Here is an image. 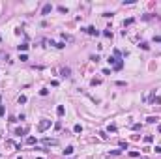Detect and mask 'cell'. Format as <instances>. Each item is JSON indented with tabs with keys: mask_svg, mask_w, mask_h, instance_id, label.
<instances>
[{
	"mask_svg": "<svg viewBox=\"0 0 161 159\" xmlns=\"http://www.w3.org/2000/svg\"><path fill=\"white\" fill-rule=\"evenodd\" d=\"M64 112H66L64 105H58V107H56V114H58V116H64Z\"/></svg>",
	"mask_w": 161,
	"mask_h": 159,
	"instance_id": "obj_6",
	"label": "cell"
},
{
	"mask_svg": "<svg viewBox=\"0 0 161 159\" xmlns=\"http://www.w3.org/2000/svg\"><path fill=\"white\" fill-rule=\"evenodd\" d=\"M152 140H154V137H152V135H146V137H144V142H148V144H150Z\"/></svg>",
	"mask_w": 161,
	"mask_h": 159,
	"instance_id": "obj_15",
	"label": "cell"
},
{
	"mask_svg": "<svg viewBox=\"0 0 161 159\" xmlns=\"http://www.w3.org/2000/svg\"><path fill=\"white\" fill-rule=\"evenodd\" d=\"M73 154V146H68L66 150H64V155H71Z\"/></svg>",
	"mask_w": 161,
	"mask_h": 159,
	"instance_id": "obj_9",
	"label": "cell"
},
{
	"mask_svg": "<svg viewBox=\"0 0 161 159\" xmlns=\"http://www.w3.org/2000/svg\"><path fill=\"white\" fill-rule=\"evenodd\" d=\"M109 64H110V66H114V64H116V62H118V60H116V58H112V56H109V60H107Z\"/></svg>",
	"mask_w": 161,
	"mask_h": 159,
	"instance_id": "obj_16",
	"label": "cell"
},
{
	"mask_svg": "<svg viewBox=\"0 0 161 159\" xmlns=\"http://www.w3.org/2000/svg\"><path fill=\"white\" fill-rule=\"evenodd\" d=\"M4 114H6V109H4V107L0 105V116H4Z\"/></svg>",
	"mask_w": 161,
	"mask_h": 159,
	"instance_id": "obj_27",
	"label": "cell"
},
{
	"mask_svg": "<svg viewBox=\"0 0 161 159\" xmlns=\"http://www.w3.org/2000/svg\"><path fill=\"white\" fill-rule=\"evenodd\" d=\"M47 94H49L47 88H41V90H39V96H47Z\"/></svg>",
	"mask_w": 161,
	"mask_h": 159,
	"instance_id": "obj_20",
	"label": "cell"
},
{
	"mask_svg": "<svg viewBox=\"0 0 161 159\" xmlns=\"http://www.w3.org/2000/svg\"><path fill=\"white\" fill-rule=\"evenodd\" d=\"M120 56H122V53H120V51H118V49H114V58H116V60H118V58H120Z\"/></svg>",
	"mask_w": 161,
	"mask_h": 159,
	"instance_id": "obj_21",
	"label": "cell"
},
{
	"mask_svg": "<svg viewBox=\"0 0 161 159\" xmlns=\"http://www.w3.org/2000/svg\"><path fill=\"white\" fill-rule=\"evenodd\" d=\"M142 19H144V21H150V19H152V15H150V13H146V15H142Z\"/></svg>",
	"mask_w": 161,
	"mask_h": 159,
	"instance_id": "obj_25",
	"label": "cell"
},
{
	"mask_svg": "<svg viewBox=\"0 0 161 159\" xmlns=\"http://www.w3.org/2000/svg\"><path fill=\"white\" fill-rule=\"evenodd\" d=\"M19 103H26V96H19Z\"/></svg>",
	"mask_w": 161,
	"mask_h": 159,
	"instance_id": "obj_24",
	"label": "cell"
},
{
	"mask_svg": "<svg viewBox=\"0 0 161 159\" xmlns=\"http://www.w3.org/2000/svg\"><path fill=\"white\" fill-rule=\"evenodd\" d=\"M58 11H60V13H68V8H64V6H58Z\"/></svg>",
	"mask_w": 161,
	"mask_h": 159,
	"instance_id": "obj_18",
	"label": "cell"
},
{
	"mask_svg": "<svg viewBox=\"0 0 161 159\" xmlns=\"http://www.w3.org/2000/svg\"><path fill=\"white\" fill-rule=\"evenodd\" d=\"M122 67H124V62H122V60H118V62L114 64V69H116V71H120Z\"/></svg>",
	"mask_w": 161,
	"mask_h": 159,
	"instance_id": "obj_7",
	"label": "cell"
},
{
	"mask_svg": "<svg viewBox=\"0 0 161 159\" xmlns=\"http://www.w3.org/2000/svg\"><path fill=\"white\" fill-rule=\"evenodd\" d=\"M157 131H159V133H161V126H157Z\"/></svg>",
	"mask_w": 161,
	"mask_h": 159,
	"instance_id": "obj_29",
	"label": "cell"
},
{
	"mask_svg": "<svg viewBox=\"0 0 161 159\" xmlns=\"http://www.w3.org/2000/svg\"><path fill=\"white\" fill-rule=\"evenodd\" d=\"M146 122H148V124H156V122H157V118H156V116H148V118H146Z\"/></svg>",
	"mask_w": 161,
	"mask_h": 159,
	"instance_id": "obj_10",
	"label": "cell"
},
{
	"mask_svg": "<svg viewBox=\"0 0 161 159\" xmlns=\"http://www.w3.org/2000/svg\"><path fill=\"white\" fill-rule=\"evenodd\" d=\"M99 82H101V79H92V86H97Z\"/></svg>",
	"mask_w": 161,
	"mask_h": 159,
	"instance_id": "obj_23",
	"label": "cell"
},
{
	"mask_svg": "<svg viewBox=\"0 0 161 159\" xmlns=\"http://www.w3.org/2000/svg\"><path fill=\"white\" fill-rule=\"evenodd\" d=\"M49 127H51V120H41L39 126H38L39 131H45V129H49Z\"/></svg>",
	"mask_w": 161,
	"mask_h": 159,
	"instance_id": "obj_1",
	"label": "cell"
},
{
	"mask_svg": "<svg viewBox=\"0 0 161 159\" xmlns=\"http://www.w3.org/2000/svg\"><path fill=\"white\" fill-rule=\"evenodd\" d=\"M17 49H19V53H26V51H28V43H21V45H17Z\"/></svg>",
	"mask_w": 161,
	"mask_h": 159,
	"instance_id": "obj_5",
	"label": "cell"
},
{
	"mask_svg": "<svg viewBox=\"0 0 161 159\" xmlns=\"http://www.w3.org/2000/svg\"><path fill=\"white\" fill-rule=\"evenodd\" d=\"M103 36H105V38H112V32H110V30H103Z\"/></svg>",
	"mask_w": 161,
	"mask_h": 159,
	"instance_id": "obj_17",
	"label": "cell"
},
{
	"mask_svg": "<svg viewBox=\"0 0 161 159\" xmlns=\"http://www.w3.org/2000/svg\"><path fill=\"white\" fill-rule=\"evenodd\" d=\"M62 38H64L66 41H73V38H71V36H68V34H62Z\"/></svg>",
	"mask_w": 161,
	"mask_h": 159,
	"instance_id": "obj_19",
	"label": "cell"
},
{
	"mask_svg": "<svg viewBox=\"0 0 161 159\" xmlns=\"http://www.w3.org/2000/svg\"><path fill=\"white\" fill-rule=\"evenodd\" d=\"M51 11H53V6H51V4H45L43 9H41V15H49Z\"/></svg>",
	"mask_w": 161,
	"mask_h": 159,
	"instance_id": "obj_3",
	"label": "cell"
},
{
	"mask_svg": "<svg viewBox=\"0 0 161 159\" xmlns=\"http://www.w3.org/2000/svg\"><path fill=\"white\" fill-rule=\"evenodd\" d=\"M73 131H75V133H82V126H80V124H77V126L73 127Z\"/></svg>",
	"mask_w": 161,
	"mask_h": 159,
	"instance_id": "obj_11",
	"label": "cell"
},
{
	"mask_svg": "<svg viewBox=\"0 0 161 159\" xmlns=\"http://www.w3.org/2000/svg\"><path fill=\"white\" fill-rule=\"evenodd\" d=\"M107 131L114 133V131H116V126H112V124H110V126H109V127H107Z\"/></svg>",
	"mask_w": 161,
	"mask_h": 159,
	"instance_id": "obj_22",
	"label": "cell"
},
{
	"mask_svg": "<svg viewBox=\"0 0 161 159\" xmlns=\"http://www.w3.org/2000/svg\"><path fill=\"white\" fill-rule=\"evenodd\" d=\"M26 144H36V137H28V138H26Z\"/></svg>",
	"mask_w": 161,
	"mask_h": 159,
	"instance_id": "obj_12",
	"label": "cell"
},
{
	"mask_svg": "<svg viewBox=\"0 0 161 159\" xmlns=\"http://www.w3.org/2000/svg\"><path fill=\"white\" fill-rule=\"evenodd\" d=\"M129 155H131V157H139V152H135V150H133V152H129Z\"/></svg>",
	"mask_w": 161,
	"mask_h": 159,
	"instance_id": "obj_26",
	"label": "cell"
},
{
	"mask_svg": "<svg viewBox=\"0 0 161 159\" xmlns=\"http://www.w3.org/2000/svg\"><path fill=\"white\" fill-rule=\"evenodd\" d=\"M17 159H23V157H17Z\"/></svg>",
	"mask_w": 161,
	"mask_h": 159,
	"instance_id": "obj_30",
	"label": "cell"
},
{
	"mask_svg": "<svg viewBox=\"0 0 161 159\" xmlns=\"http://www.w3.org/2000/svg\"><path fill=\"white\" fill-rule=\"evenodd\" d=\"M154 105H161V96H156L154 97Z\"/></svg>",
	"mask_w": 161,
	"mask_h": 159,
	"instance_id": "obj_13",
	"label": "cell"
},
{
	"mask_svg": "<svg viewBox=\"0 0 161 159\" xmlns=\"http://www.w3.org/2000/svg\"><path fill=\"white\" fill-rule=\"evenodd\" d=\"M25 133H26V129H21V127H19V129H15V135H19V137H21V135H25Z\"/></svg>",
	"mask_w": 161,
	"mask_h": 159,
	"instance_id": "obj_14",
	"label": "cell"
},
{
	"mask_svg": "<svg viewBox=\"0 0 161 159\" xmlns=\"http://www.w3.org/2000/svg\"><path fill=\"white\" fill-rule=\"evenodd\" d=\"M86 34H90V36H99V30H96V26H88L86 28Z\"/></svg>",
	"mask_w": 161,
	"mask_h": 159,
	"instance_id": "obj_4",
	"label": "cell"
},
{
	"mask_svg": "<svg viewBox=\"0 0 161 159\" xmlns=\"http://www.w3.org/2000/svg\"><path fill=\"white\" fill-rule=\"evenodd\" d=\"M60 75H62V77H71V69H69L68 66H64V67L60 69Z\"/></svg>",
	"mask_w": 161,
	"mask_h": 159,
	"instance_id": "obj_2",
	"label": "cell"
},
{
	"mask_svg": "<svg viewBox=\"0 0 161 159\" xmlns=\"http://www.w3.org/2000/svg\"><path fill=\"white\" fill-rule=\"evenodd\" d=\"M139 47H140V49H142V51H150V45H148V43H146V41H142V43H140V45H139Z\"/></svg>",
	"mask_w": 161,
	"mask_h": 159,
	"instance_id": "obj_8",
	"label": "cell"
},
{
	"mask_svg": "<svg viewBox=\"0 0 161 159\" xmlns=\"http://www.w3.org/2000/svg\"><path fill=\"white\" fill-rule=\"evenodd\" d=\"M154 152H156V154H161V146H156V148H154Z\"/></svg>",
	"mask_w": 161,
	"mask_h": 159,
	"instance_id": "obj_28",
	"label": "cell"
}]
</instances>
